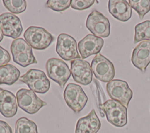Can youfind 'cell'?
<instances>
[{
    "mask_svg": "<svg viewBox=\"0 0 150 133\" xmlns=\"http://www.w3.org/2000/svg\"><path fill=\"white\" fill-rule=\"evenodd\" d=\"M56 50L59 56L63 60L69 61L80 59L77 51L76 40L66 33H60L57 39Z\"/></svg>",
    "mask_w": 150,
    "mask_h": 133,
    "instance_id": "cell-10",
    "label": "cell"
},
{
    "mask_svg": "<svg viewBox=\"0 0 150 133\" xmlns=\"http://www.w3.org/2000/svg\"><path fill=\"white\" fill-rule=\"evenodd\" d=\"M63 97L67 106L76 114L79 113L84 108L88 101V97L82 87L74 83L67 85Z\"/></svg>",
    "mask_w": 150,
    "mask_h": 133,
    "instance_id": "cell-4",
    "label": "cell"
},
{
    "mask_svg": "<svg viewBox=\"0 0 150 133\" xmlns=\"http://www.w3.org/2000/svg\"><path fill=\"white\" fill-rule=\"evenodd\" d=\"M20 71L15 66L6 64L0 67V85L13 84L20 77Z\"/></svg>",
    "mask_w": 150,
    "mask_h": 133,
    "instance_id": "cell-18",
    "label": "cell"
},
{
    "mask_svg": "<svg viewBox=\"0 0 150 133\" xmlns=\"http://www.w3.org/2000/svg\"><path fill=\"white\" fill-rule=\"evenodd\" d=\"M107 121L112 125L121 128L127 124V108L120 102L108 100L100 105Z\"/></svg>",
    "mask_w": 150,
    "mask_h": 133,
    "instance_id": "cell-1",
    "label": "cell"
},
{
    "mask_svg": "<svg viewBox=\"0 0 150 133\" xmlns=\"http://www.w3.org/2000/svg\"><path fill=\"white\" fill-rule=\"evenodd\" d=\"M132 64L142 72L150 63V42H141L133 50L131 55Z\"/></svg>",
    "mask_w": 150,
    "mask_h": 133,
    "instance_id": "cell-14",
    "label": "cell"
},
{
    "mask_svg": "<svg viewBox=\"0 0 150 133\" xmlns=\"http://www.w3.org/2000/svg\"><path fill=\"white\" fill-rule=\"evenodd\" d=\"M18 105L29 114H34L39 111L47 103L42 100L34 91L26 88L19 89L16 92Z\"/></svg>",
    "mask_w": 150,
    "mask_h": 133,
    "instance_id": "cell-6",
    "label": "cell"
},
{
    "mask_svg": "<svg viewBox=\"0 0 150 133\" xmlns=\"http://www.w3.org/2000/svg\"><path fill=\"white\" fill-rule=\"evenodd\" d=\"M3 39H4V35L2 33L1 29L0 28V42L3 40Z\"/></svg>",
    "mask_w": 150,
    "mask_h": 133,
    "instance_id": "cell-29",
    "label": "cell"
},
{
    "mask_svg": "<svg viewBox=\"0 0 150 133\" xmlns=\"http://www.w3.org/2000/svg\"><path fill=\"white\" fill-rule=\"evenodd\" d=\"M23 36L30 47L36 50H45L53 42L54 36L45 28L31 26L24 32Z\"/></svg>",
    "mask_w": 150,
    "mask_h": 133,
    "instance_id": "cell-2",
    "label": "cell"
},
{
    "mask_svg": "<svg viewBox=\"0 0 150 133\" xmlns=\"http://www.w3.org/2000/svg\"><path fill=\"white\" fill-rule=\"evenodd\" d=\"M11 51L12 56H13L25 52H31L32 49L25 40L22 38H18L12 41L11 45Z\"/></svg>",
    "mask_w": 150,
    "mask_h": 133,
    "instance_id": "cell-24",
    "label": "cell"
},
{
    "mask_svg": "<svg viewBox=\"0 0 150 133\" xmlns=\"http://www.w3.org/2000/svg\"><path fill=\"white\" fill-rule=\"evenodd\" d=\"M86 28L93 35L99 37H107L110 33L109 20L101 12L94 10L88 16L86 23Z\"/></svg>",
    "mask_w": 150,
    "mask_h": 133,
    "instance_id": "cell-9",
    "label": "cell"
},
{
    "mask_svg": "<svg viewBox=\"0 0 150 133\" xmlns=\"http://www.w3.org/2000/svg\"><path fill=\"white\" fill-rule=\"evenodd\" d=\"M13 61L18 65L26 67L32 64L38 63L32 51L25 52L12 56Z\"/></svg>",
    "mask_w": 150,
    "mask_h": 133,
    "instance_id": "cell-21",
    "label": "cell"
},
{
    "mask_svg": "<svg viewBox=\"0 0 150 133\" xmlns=\"http://www.w3.org/2000/svg\"><path fill=\"white\" fill-rule=\"evenodd\" d=\"M5 7L12 13L19 14L26 9V2L25 0H3Z\"/></svg>",
    "mask_w": 150,
    "mask_h": 133,
    "instance_id": "cell-23",
    "label": "cell"
},
{
    "mask_svg": "<svg viewBox=\"0 0 150 133\" xmlns=\"http://www.w3.org/2000/svg\"><path fill=\"white\" fill-rule=\"evenodd\" d=\"M103 45L104 40L102 38L88 34L79 42L77 47L81 57L85 59L91 55L99 54Z\"/></svg>",
    "mask_w": 150,
    "mask_h": 133,
    "instance_id": "cell-13",
    "label": "cell"
},
{
    "mask_svg": "<svg viewBox=\"0 0 150 133\" xmlns=\"http://www.w3.org/2000/svg\"><path fill=\"white\" fill-rule=\"evenodd\" d=\"M91 68L96 78L101 81L108 83L114 77L115 69L112 63L100 53L93 59Z\"/></svg>",
    "mask_w": 150,
    "mask_h": 133,
    "instance_id": "cell-8",
    "label": "cell"
},
{
    "mask_svg": "<svg viewBox=\"0 0 150 133\" xmlns=\"http://www.w3.org/2000/svg\"><path fill=\"white\" fill-rule=\"evenodd\" d=\"M108 8L110 13L121 22H127L131 18L132 8L125 0H110Z\"/></svg>",
    "mask_w": 150,
    "mask_h": 133,
    "instance_id": "cell-17",
    "label": "cell"
},
{
    "mask_svg": "<svg viewBox=\"0 0 150 133\" xmlns=\"http://www.w3.org/2000/svg\"><path fill=\"white\" fill-rule=\"evenodd\" d=\"M101 128V122L94 109L85 117L79 119L75 133H97Z\"/></svg>",
    "mask_w": 150,
    "mask_h": 133,
    "instance_id": "cell-15",
    "label": "cell"
},
{
    "mask_svg": "<svg viewBox=\"0 0 150 133\" xmlns=\"http://www.w3.org/2000/svg\"><path fill=\"white\" fill-rule=\"evenodd\" d=\"M150 42V21L147 20L137 24L135 26L134 43L139 42Z\"/></svg>",
    "mask_w": 150,
    "mask_h": 133,
    "instance_id": "cell-19",
    "label": "cell"
},
{
    "mask_svg": "<svg viewBox=\"0 0 150 133\" xmlns=\"http://www.w3.org/2000/svg\"><path fill=\"white\" fill-rule=\"evenodd\" d=\"M0 28L4 36L12 39H18L23 31L20 19L15 15L5 12L0 15Z\"/></svg>",
    "mask_w": 150,
    "mask_h": 133,
    "instance_id": "cell-12",
    "label": "cell"
},
{
    "mask_svg": "<svg viewBox=\"0 0 150 133\" xmlns=\"http://www.w3.org/2000/svg\"><path fill=\"white\" fill-rule=\"evenodd\" d=\"M0 133H12V130L9 124L2 120H0Z\"/></svg>",
    "mask_w": 150,
    "mask_h": 133,
    "instance_id": "cell-28",
    "label": "cell"
},
{
    "mask_svg": "<svg viewBox=\"0 0 150 133\" xmlns=\"http://www.w3.org/2000/svg\"><path fill=\"white\" fill-rule=\"evenodd\" d=\"M94 0H72L71 7L76 10H84L91 7L94 3Z\"/></svg>",
    "mask_w": 150,
    "mask_h": 133,
    "instance_id": "cell-26",
    "label": "cell"
},
{
    "mask_svg": "<svg viewBox=\"0 0 150 133\" xmlns=\"http://www.w3.org/2000/svg\"><path fill=\"white\" fill-rule=\"evenodd\" d=\"M11 60V56L9 52L0 46V67L4 66Z\"/></svg>",
    "mask_w": 150,
    "mask_h": 133,
    "instance_id": "cell-27",
    "label": "cell"
},
{
    "mask_svg": "<svg viewBox=\"0 0 150 133\" xmlns=\"http://www.w3.org/2000/svg\"><path fill=\"white\" fill-rule=\"evenodd\" d=\"M46 70L48 77L63 88L70 79L71 71L68 65L62 60L50 58L46 63Z\"/></svg>",
    "mask_w": 150,
    "mask_h": 133,
    "instance_id": "cell-5",
    "label": "cell"
},
{
    "mask_svg": "<svg viewBox=\"0 0 150 133\" xmlns=\"http://www.w3.org/2000/svg\"><path fill=\"white\" fill-rule=\"evenodd\" d=\"M15 133H38V127L33 121L21 117L16 122Z\"/></svg>",
    "mask_w": 150,
    "mask_h": 133,
    "instance_id": "cell-20",
    "label": "cell"
},
{
    "mask_svg": "<svg viewBox=\"0 0 150 133\" xmlns=\"http://www.w3.org/2000/svg\"><path fill=\"white\" fill-rule=\"evenodd\" d=\"M128 3L137 12L140 19L150 11V0H129Z\"/></svg>",
    "mask_w": 150,
    "mask_h": 133,
    "instance_id": "cell-22",
    "label": "cell"
},
{
    "mask_svg": "<svg viewBox=\"0 0 150 133\" xmlns=\"http://www.w3.org/2000/svg\"><path fill=\"white\" fill-rule=\"evenodd\" d=\"M106 90L111 100L120 102L127 108L128 107L129 103L132 98V91L127 81L113 79L107 83Z\"/></svg>",
    "mask_w": 150,
    "mask_h": 133,
    "instance_id": "cell-7",
    "label": "cell"
},
{
    "mask_svg": "<svg viewBox=\"0 0 150 133\" xmlns=\"http://www.w3.org/2000/svg\"><path fill=\"white\" fill-rule=\"evenodd\" d=\"M16 97L11 91L0 88V113L6 118H11L18 111Z\"/></svg>",
    "mask_w": 150,
    "mask_h": 133,
    "instance_id": "cell-16",
    "label": "cell"
},
{
    "mask_svg": "<svg viewBox=\"0 0 150 133\" xmlns=\"http://www.w3.org/2000/svg\"><path fill=\"white\" fill-rule=\"evenodd\" d=\"M70 71L73 80L80 84L87 86L93 80V71L90 63L83 59H77L70 62Z\"/></svg>",
    "mask_w": 150,
    "mask_h": 133,
    "instance_id": "cell-11",
    "label": "cell"
},
{
    "mask_svg": "<svg viewBox=\"0 0 150 133\" xmlns=\"http://www.w3.org/2000/svg\"><path fill=\"white\" fill-rule=\"evenodd\" d=\"M19 80L27 84L30 90L40 94L47 92L50 86V82L45 73L38 69H29Z\"/></svg>",
    "mask_w": 150,
    "mask_h": 133,
    "instance_id": "cell-3",
    "label": "cell"
},
{
    "mask_svg": "<svg viewBox=\"0 0 150 133\" xmlns=\"http://www.w3.org/2000/svg\"><path fill=\"white\" fill-rule=\"evenodd\" d=\"M70 0H48L46 6L56 12L65 11L71 5Z\"/></svg>",
    "mask_w": 150,
    "mask_h": 133,
    "instance_id": "cell-25",
    "label": "cell"
}]
</instances>
